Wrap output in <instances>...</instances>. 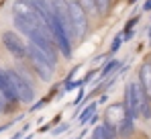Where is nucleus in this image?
<instances>
[{"instance_id": "f257e3e1", "label": "nucleus", "mask_w": 151, "mask_h": 139, "mask_svg": "<svg viewBox=\"0 0 151 139\" xmlns=\"http://www.w3.org/2000/svg\"><path fill=\"white\" fill-rule=\"evenodd\" d=\"M123 104H125L127 117H131L133 121H137V119L149 121L151 119V100L147 98V94L141 90V86L137 82H129L127 84Z\"/></svg>"}, {"instance_id": "6e6552de", "label": "nucleus", "mask_w": 151, "mask_h": 139, "mask_svg": "<svg viewBox=\"0 0 151 139\" xmlns=\"http://www.w3.org/2000/svg\"><path fill=\"white\" fill-rule=\"evenodd\" d=\"M137 84L141 86V90L147 94V98L151 100V59H145L139 68V80Z\"/></svg>"}, {"instance_id": "dca6fc26", "label": "nucleus", "mask_w": 151, "mask_h": 139, "mask_svg": "<svg viewBox=\"0 0 151 139\" xmlns=\"http://www.w3.org/2000/svg\"><path fill=\"white\" fill-rule=\"evenodd\" d=\"M2 106H4V98L0 96V113H2Z\"/></svg>"}, {"instance_id": "f3484780", "label": "nucleus", "mask_w": 151, "mask_h": 139, "mask_svg": "<svg viewBox=\"0 0 151 139\" xmlns=\"http://www.w3.org/2000/svg\"><path fill=\"white\" fill-rule=\"evenodd\" d=\"M149 41H151V29H149Z\"/></svg>"}, {"instance_id": "423d86ee", "label": "nucleus", "mask_w": 151, "mask_h": 139, "mask_svg": "<svg viewBox=\"0 0 151 139\" xmlns=\"http://www.w3.org/2000/svg\"><path fill=\"white\" fill-rule=\"evenodd\" d=\"M2 43L10 51L12 57L17 59H27V43L23 41V37L14 31H4L2 33Z\"/></svg>"}, {"instance_id": "20e7f679", "label": "nucleus", "mask_w": 151, "mask_h": 139, "mask_svg": "<svg viewBox=\"0 0 151 139\" xmlns=\"http://www.w3.org/2000/svg\"><path fill=\"white\" fill-rule=\"evenodd\" d=\"M68 12H70V27H72V35H74V43H78L88 33V14L76 0L68 2Z\"/></svg>"}, {"instance_id": "2eb2a0df", "label": "nucleus", "mask_w": 151, "mask_h": 139, "mask_svg": "<svg viewBox=\"0 0 151 139\" xmlns=\"http://www.w3.org/2000/svg\"><path fill=\"white\" fill-rule=\"evenodd\" d=\"M143 10L151 12V0H145V4H143Z\"/></svg>"}, {"instance_id": "f03ea898", "label": "nucleus", "mask_w": 151, "mask_h": 139, "mask_svg": "<svg viewBox=\"0 0 151 139\" xmlns=\"http://www.w3.org/2000/svg\"><path fill=\"white\" fill-rule=\"evenodd\" d=\"M27 59H29L31 68L35 70V74L43 82H51L53 80V76H55V64L51 62L41 49H37L35 45L27 43Z\"/></svg>"}, {"instance_id": "9d476101", "label": "nucleus", "mask_w": 151, "mask_h": 139, "mask_svg": "<svg viewBox=\"0 0 151 139\" xmlns=\"http://www.w3.org/2000/svg\"><path fill=\"white\" fill-rule=\"evenodd\" d=\"M96 106H98V102H92V104H88V106L80 113V125H86L92 117L96 115Z\"/></svg>"}, {"instance_id": "7ed1b4c3", "label": "nucleus", "mask_w": 151, "mask_h": 139, "mask_svg": "<svg viewBox=\"0 0 151 139\" xmlns=\"http://www.w3.org/2000/svg\"><path fill=\"white\" fill-rule=\"evenodd\" d=\"M6 78H8V84H10V88H12V92H14L19 102H23V104L33 102L35 90H33L31 82L27 80V76L23 72H19L17 68H10V70H6Z\"/></svg>"}, {"instance_id": "4468645a", "label": "nucleus", "mask_w": 151, "mask_h": 139, "mask_svg": "<svg viewBox=\"0 0 151 139\" xmlns=\"http://www.w3.org/2000/svg\"><path fill=\"white\" fill-rule=\"evenodd\" d=\"M121 45H123V33L114 37V41H112V45H110V51H112V53H116V51L121 49Z\"/></svg>"}, {"instance_id": "a211bd4d", "label": "nucleus", "mask_w": 151, "mask_h": 139, "mask_svg": "<svg viewBox=\"0 0 151 139\" xmlns=\"http://www.w3.org/2000/svg\"><path fill=\"white\" fill-rule=\"evenodd\" d=\"M129 2H131V4H133V2H135V0H129Z\"/></svg>"}, {"instance_id": "f8f14e48", "label": "nucleus", "mask_w": 151, "mask_h": 139, "mask_svg": "<svg viewBox=\"0 0 151 139\" xmlns=\"http://www.w3.org/2000/svg\"><path fill=\"white\" fill-rule=\"evenodd\" d=\"M84 10H86V14H98L96 12V0H76Z\"/></svg>"}, {"instance_id": "9b49d317", "label": "nucleus", "mask_w": 151, "mask_h": 139, "mask_svg": "<svg viewBox=\"0 0 151 139\" xmlns=\"http://www.w3.org/2000/svg\"><path fill=\"white\" fill-rule=\"evenodd\" d=\"M121 68V62H116V59H112V62H108L104 68H102V72H100V80H106L108 76H112L116 70Z\"/></svg>"}, {"instance_id": "1a4fd4ad", "label": "nucleus", "mask_w": 151, "mask_h": 139, "mask_svg": "<svg viewBox=\"0 0 151 139\" xmlns=\"http://www.w3.org/2000/svg\"><path fill=\"white\" fill-rule=\"evenodd\" d=\"M116 137H119L116 129H112V127H108L104 123L94 127V131H92V139H116Z\"/></svg>"}, {"instance_id": "39448f33", "label": "nucleus", "mask_w": 151, "mask_h": 139, "mask_svg": "<svg viewBox=\"0 0 151 139\" xmlns=\"http://www.w3.org/2000/svg\"><path fill=\"white\" fill-rule=\"evenodd\" d=\"M12 19H19L23 23H31V25H43L37 8L29 0H17L12 4Z\"/></svg>"}, {"instance_id": "ddd939ff", "label": "nucleus", "mask_w": 151, "mask_h": 139, "mask_svg": "<svg viewBox=\"0 0 151 139\" xmlns=\"http://www.w3.org/2000/svg\"><path fill=\"white\" fill-rule=\"evenodd\" d=\"M110 8V0H96V12L98 14H106Z\"/></svg>"}, {"instance_id": "0eeeda50", "label": "nucleus", "mask_w": 151, "mask_h": 139, "mask_svg": "<svg viewBox=\"0 0 151 139\" xmlns=\"http://www.w3.org/2000/svg\"><path fill=\"white\" fill-rule=\"evenodd\" d=\"M125 119H127V111H125L123 102H112V104L106 106V111H104V125H108L112 129H119Z\"/></svg>"}]
</instances>
